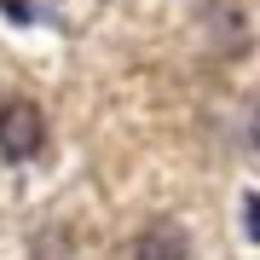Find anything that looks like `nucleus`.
Segmentation results:
<instances>
[{"mask_svg":"<svg viewBox=\"0 0 260 260\" xmlns=\"http://www.w3.org/2000/svg\"><path fill=\"white\" fill-rule=\"evenodd\" d=\"M41 145H47V121L29 99H12L0 104V156L6 162H35Z\"/></svg>","mask_w":260,"mask_h":260,"instance_id":"1","label":"nucleus"},{"mask_svg":"<svg viewBox=\"0 0 260 260\" xmlns=\"http://www.w3.org/2000/svg\"><path fill=\"white\" fill-rule=\"evenodd\" d=\"M133 260H191V237L179 232L174 220H156V225H150V232L139 237Z\"/></svg>","mask_w":260,"mask_h":260,"instance_id":"2","label":"nucleus"},{"mask_svg":"<svg viewBox=\"0 0 260 260\" xmlns=\"http://www.w3.org/2000/svg\"><path fill=\"white\" fill-rule=\"evenodd\" d=\"M243 232H249V243H260V191L243 197Z\"/></svg>","mask_w":260,"mask_h":260,"instance_id":"3","label":"nucleus"},{"mask_svg":"<svg viewBox=\"0 0 260 260\" xmlns=\"http://www.w3.org/2000/svg\"><path fill=\"white\" fill-rule=\"evenodd\" d=\"M249 145L260 150V104H254V116H249Z\"/></svg>","mask_w":260,"mask_h":260,"instance_id":"4","label":"nucleus"},{"mask_svg":"<svg viewBox=\"0 0 260 260\" xmlns=\"http://www.w3.org/2000/svg\"><path fill=\"white\" fill-rule=\"evenodd\" d=\"M0 104H6V99H0Z\"/></svg>","mask_w":260,"mask_h":260,"instance_id":"5","label":"nucleus"}]
</instances>
